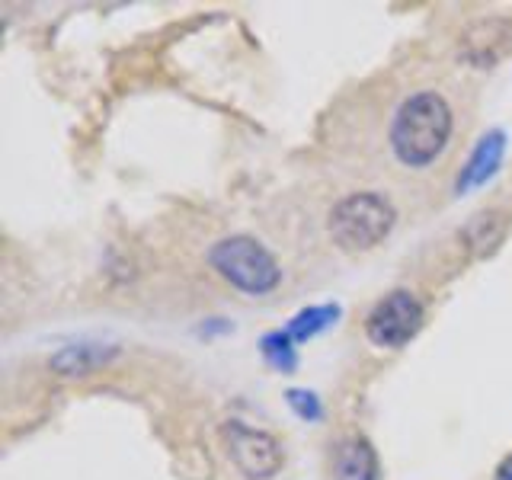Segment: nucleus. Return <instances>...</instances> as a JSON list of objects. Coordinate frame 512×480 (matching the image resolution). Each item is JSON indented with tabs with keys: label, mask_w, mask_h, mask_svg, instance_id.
<instances>
[{
	"label": "nucleus",
	"mask_w": 512,
	"mask_h": 480,
	"mask_svg": "<svg viewBox=\"0 0 512 480\" xmlns=\"http://www.w3.org/2000/svg\"><path fill=\"white\" fill-rule=\"evenodd\" d=\"M452 106L436 90H420L397 106L391 122V151L404 167L426 170L436 164L452 138Z\"/></svg>",
	"instance_id": "obj_1"
},
{
	"label": "nucleus",
	"mask_w": 512,
	"mask_h": 480,
	"mask_svg": "<svg viewBox=\"0 0 512 480\" xmlns=\"http://www.w3.org/2000/svg\"><path fill=\"white\" fill-rule=\"evenodd\" d=\"M394 221L397 212L388 196H381V192H349L346 199L333 205L327 231L343 253H365L375 250L391 234Z\"/></svg>",
	"instance_id": "obj_2"
},
{
	"label": "nucleus",
	"mask_w": 512,
	"mask_h": 480,
	"mask_svg": "<svg viewBox=\"0 0 512 480\" xmlns=\"http://www.w3.org/2000/svg\"><path fill=\"white\" fill-rule=\"evenodd\" d=\"M208 266L228 282L237 292L250 298H263L282 282V269L260 240L247 234L221 237L218 244L208 250Z\"/></svg>",
	"instance_id": "obj_3"
},
{
	"label": "nucleus",
	"mask_w": 512,
	"mask_h": 480,
	"mask_svg": "<svg viewBox=\"0 0 512 480\" xmlns=\"http://www.w3.org/2000/svg\"><path fill=\"white\" fill-rule=\"evenodd\" d=\"M224 455L240 471L244 480H272L285 464L282 445L266 429H253L240 420H228L221 426Z\"/></svg>",
	"instance_id": "obj_4"
},
{
	"label": "nucleus",
	"mask_w": 512,
	"mask_h": 480,
	"mask_svg": "<svg viewBox=\"0 0 512 480\" xmlns=\"http://www.w3.org/2000/svg\"><path fill=\"white\" fill-rule=\"evenodd\" d=\"M426 320L423 301L407 288H394L391 295H384L365 317V336L368 343L378 349H400L407 346L416 333H420Z\"/></svg>",
	"instance_id": "obj_5"
},
{
	"label": "nucleus",
	"mask_w": 512,
	"mask_h": 480,
	"mask_svg": "<svg viewBox=\"0 0 512 480\" xmlns=\"http://www.w3.org/2000/svg\"><path fill=\"white\" fill-rule=\"evenodd\" d=\"M503 157H506V132L503 128H490L477 138L474 151L464 160V167L455 180V196H468V192L487 186L496 173L503 167Z\"/></svg>",
	"instance_id": "obj_6"
},
{
	"label": "nucleus",
	"mask_w": 512,
	"mask_h": 480,
	"mask_svg": "<svg viewBox=\"0 0 512 480\" xmlns=\"http://www.w3.org/2000/svg\"><path fill=\"white\" fill-rule=\"evenodd\" d=\"M119 356V346H106V343H71L61 346L52 359H48V368L55 375L64 378H84L100 372L103 365H109L112 359Z\"/></svg>",
	"instance_id": "obj_7"
},
{
	"label": "nucleus",
	"mask_w": 512,
	"mask_h": 480,
	"mask_svg": "<svg viewBox=\"0 0 512 480\" xmlns=\"http://www.w3.org/2000/svg\"><path fill=\"white\" fill-rule=\"evenodd\" d=\"M336 480H378V455L365 436H349L336 445L333 455Z\"/></svg>",
	"instance_id": "obj_8"
},
{
	"label": "nucleus",
	"mask_w": 512,
	"mask_h": 480,
	"mask_svg": "<svg viewBox=\"0 0 512 480\" xmlns=\"http://www.w3.org/2000/svg\"><path fill=\"white\" fill-rule=\"evenodd\" d=\"M343 308L340 304H311V308H301L292 320L285 324V333L292 336L295 343H308L314 336L327 333L330 327L340 324Z\"/></svg>",
	"instance_id": "obj_9"
},
{
	"label": "nucleus",
	"mask_w": 512,
	"mask_h": 480,
	"mask_svg": "<svg viewBox=\"0 0 512 480\" xmlns=\"http://www.w3.org/2000/svg\"><path fill=\"white\" fill-rule=\"evenodd\" d=\"M260 356H263V362L272 368V372L292 375L298 368V343L285 333V327L282 330H269V333H263V340H260Z\"/></svg>",
	"instance_id": "obj_10"
},
{
	"label": "nucleus",
	"mask_w": 512,
	"mask_h": 480,
	"mask_svg": "<svg viewBox=\"0 0 512 480\" xmlns=\"http://www.w3.org/2000/svg\"><path fill=\"white\" fill-rule=\"evenodd\" d=\"M285 400H288V407H292V413L304 423H317L320 416H324V404H320V397L308 388H288Z\"/></svg>",
	"instance_id": "obj_11"
},
{
	"label": "nucleus",
	"mask_w": 512,
	"mask_h": 480,
	"mask_svg": "<svg viewBox=\"0 0 512 480\" xmlns=\"http://www.w3.org/2000/svg\"><path fill=\"white\" fill-rule=\"evenodd\" d=\"M493 480H512V455L500 464V468H496V477Z\"/></svg>",
	"instance_id": "obj_12"
}]
</instances>
